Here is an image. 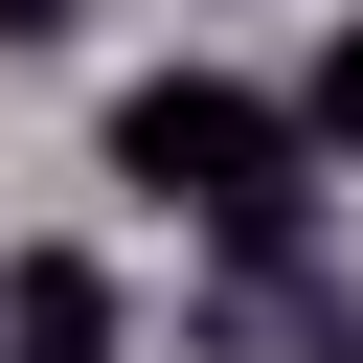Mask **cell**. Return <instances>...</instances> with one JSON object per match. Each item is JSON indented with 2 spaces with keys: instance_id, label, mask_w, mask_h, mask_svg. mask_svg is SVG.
I'll return each mask as SVG.
<instances>
[{
  "instance_id": "obj_5",
  "label": "cell",
  "mask_w": 363,
  "mask_h": 363,
  "mask_svg": "<svg viewBox=\"0 0 363 363\" xmlns=\"http://www.w3.org/2000/svg\"><path fill=\"white\" fill-rule=\"evenodd\" d=\"M340 363H363V318H340Z\"/></svg>"
},
{
  "instance_id": "obj_3",
  "label": "cell",
  "mask_w": 363,
  "mask_h": 363,
  "mask_svg": "<svg viewBox=\"0 0 363 363\" xmlns=\"http://www.w3.org/2000/svg\"><path fill=\"white\" fill-rule=\"evenodd\" d=\"M272 113H295V159H363V23H318V68H295Z\"/></svg>"
},
{
  "instance_id": "obj_4",
  "label": "cell",
  "mask_w": 363,
  "mask_h": 363,
  "mask_svg": "<svg viewBox=\"0 0 363 363\" xmlns=\"http://www.w3.org/2000/svg\"><path fill=\"white\" fill-rule=\"evenodd\" d=\"M68 23H91V0H0V45H68Z\"/></svg>"
},
{
  "instance_id": "obj_2",
  "label": "cell",
  "mask_w": 363,
  "mask_h": 363,
  "mask_svg": "<svg viewBox=\"0 0 363 363\" xmlns=\"http://www.w3.org/2000/svg\"><path fill=\"white\" fill-rule=\"evenodd\" d=\"M0 363H113V272L91 250H23L0 272Z\"/></svg>"
},
{
  "instance_id": "obj_1",
  "label": "cell",
  "mask_w": 363,
  "mask_h": 363,
  "mask_svg": "<svg viewBox=\"0 0 363 363\" xmlns=\"http://www.w3.org/2000/svg\"><path fill=\"white\" fill-rule=\"evenodd\" d=\"M113 182L136 204H182V227H227V250H295V113L272 91H227V68H136L113 91Z\"/></svg>"
}]
</instances>
